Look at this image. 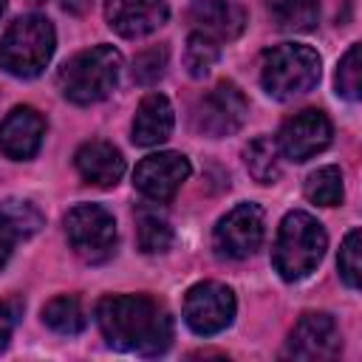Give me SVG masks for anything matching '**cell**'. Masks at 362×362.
Segmentation results:
<instances>
[{"label": "cell", "mask_w": 362, "mask_h": 362, "mask_svg": "<svg viewBox=\"0 0 362 362\" xmlns=\"http://www.w3.org/2000/svg\"><path fill=\"white\" fill-rule=\"evenodd\" d=\"M246 113H249V105H246V96L238 90V85L221 82L198 102L192 124L198 133L209 139H221V136L238 133L246 122Z\"/></svg>", "instance_id": "obj_7"}, {"label": "cell", "mask_w": 362, "mask_h": 362, "mask_svg": "<svg viewBox=\"0 0 362 362\" xmlns=\"http://www.w3.org/2000/svg\"><path fill=\"white\" fill-rule=\"evenodd\" d=\"M272 17L277 23V28L283 31H311L320 20V3L317 0H269Z\"/></svg>", "instance_id": "obj_18"}, {"label": "cell", "mask_w": 362, "mask_h": 362, "mask_svg": "<svg viewBox=\"0 0 362 362\" xmlns=\"http://www.w3.org/2000/svg\"><path fill=\"white\" fill-rule=\"evenodd\" d=\"M173 133V105L161 93H150L141 99L133 119V141L139 147H156L167 141Z\"/></svg>", "instance_id": "obj_17"}, {"label": "cell", "mask_w": 362, "mask_h": 362, "mask_svg": "<svg viewBox=\"0 0 362 362\" xmlns=\"http://www.w3.org/2000/svg\"><path fill=\"white\" fill-rule=\"evenodd\" d=\"M74 164H76L82 181H88L93 187H102V189L116 187L119 178L124 175V158H122V153L113 144L99 141V139L96 141H85L76 150Z\"/></svg>", "instance_id": "obj_15"}, {"label": "cell", "mask_w": 362, "mask_h": 362, "mask_svg": "<svg viewBox=\"0 0 362 362\" xmlns=\"http://www.w3.org/2000/svg\"><path fill=\"white\" fill-rule=\"evenodd\" d=\"M42 136H45L42 116L34 107L23 105V107H14L3 119V124H0V150L14 161H25L40 150Z\"/></svg>", "instance_id": "obj_14"}, {"label": "cell", "mask_w": 362, "mask_h": 362, "mask_svg": "<svg viewBox=\"0 0 362 362\" xmlns=\"http://www.w3.org/2000/svg\"><path fill=\"white\" fill-rule=\"evenodd\" d=\"M54 25L40 14H25L8 25L0 40V68L11 76H37L54 54Z\"/></svg>", "instance_id": "obj_5"}, {"label": "cell", "mask_w": 362, "mask_h": 362, "mask_svg": "<svg viewBox=\"0 0 362 362\" xmlns=\"http://www.w3.org/2000/svg\"><path fill=\"white\" fill-rule=\"evenodd\" d=\"M65 235L88 263H102L116 249V221L99 204H79L65 215Z\"/></svg>", "instance_id": "obj_6"}, {"label": "cell", "mask_w": 362, "mask_h": 362, "mask_svg": "<svg viewBox=\"0 0 362 362\" xmlns=\"http://www.w3.org/2000/svg\"><path fill=\"white\" fill-rule=\"evenodd\" d=\"M320 79V57L308 45L283 42L263 54L260 82L269 96L288 102L294 96L308 93Z\"/></svg>", "instance_id": "obj_4"}, {"label": "cell", "mask_w": 362, "mask_h": 362, "mask_svg": "<svg viewBox=\"0 0 362 362\" xmlns=\"http://www.w3.org/2000/svg\"><path fill=\"white\" fill-rule=\"evenodd\" d=\"M0 218L20 235V238H31L40 226H42V215L34 204L28 201H17V198H8L0 204Z\"/></svg>", "instance_id": "obj_24"}, {"label": "cell", "mask_w": 362, "mask_h": 362, "mask_svg": "<svg viewBox=\"0 0 362 362\" xmlns=\"http://www.w3.org/2000/svg\"><path fill=\"white\" fill-rule=\"evenodd\" d=\"M167 0H107L105 20L122 37H144L167 23Z\"/></svg>", "instance_id": "obj_13"}, {"label": "cell", "mask_w": 362, "mask_h": 362, "mask_svg": "<svg viewBox=\"0 0 362 362\" xmlns=\"http://www.w3.org/2000/svg\"><path fill=\"white\" fill-rule=\"evenodd\" d=\"M325 246H328V238L317 218H311L308 212H288L280 221L274 249H272L274 269L288 283L303 280L320 266Z\"/></svg>", "instance_id": "obj_2"}, {"label": "cell", "mask_w": 362, "mask_h": 362, "mask_svg": "<svg viewBox=\"0 0 362 362\" xmlns=\"http://www.w3.org/2000/svg\"><path fill=\"white\" fill-rule=\"evenodd\" d=\"M119 71H122V54L110 45H93L88 51H79L59 68L57 85L62 96L71 99L74 105H93L116 88Z\"/></svg>", "instance_id": "obj_3"}, {"label": "cell", "mask_w": 362, "mask_h": 362, "mask_svg": "<svg viewBox=\"0 0 362 362\" xmlns=\"http://www.w3.org/2000/svg\"><path fill=\"white\" fill-rule=\"evenodd\" d=\"M339 348H342L339 328H337L334 317H328L322 311L303 314L288 337V356L305 359V362L334 359L339 354Z\"/></svg>", "instance_id": "obj_12"}, {"label": "cell", "mask_w": 362, "mask_h": 362, "mask_svg": "<svg viewBox=\"0 0 362 362\" xmlns=\"http://www.w3.org/2000/svg\"><path fill=\"white\" fill-rule=\"evenodd\" d=\"M136 240H139V249L147 252V255H158V252H167L170 243H173V229L167 223L164 215L153 212V209H139L136 212Z\"/></svg>", "instance_id": "obj_20"}, {"label": "cell", "mask_w": 362, "mask_h": 362, "mask_svg": "<svg viewBox=\"0 0 362 362\" xmlns=\"http://www.w3.org/2000/svg\"><path fill=\"white\" fill-rule=\"evenodd\" d=\"M184 320L201 337L223 331L235 320L232 288H226L223 283H212V280L192 286L187 291V300H184Z\"/></svg>", "instance_id": "obj_8"}, {"label": "cell", "mask_w": 362, "mask_h": 362, "mask_svg": "<svg viewBox=\"0 0 362 362\" xmlns=\"http://www.w3.org/2000/svg\"><path fill=\"white\" fill-rule=\"evenodd\" d=\"M263 209L257 204H238L215 226V249L223 257L246 260L263 243Z\"/></svg>", "instance_id": "obj_9"}, {"label": "cell", "mask_w": 362, "mask_h": 362, "mask_svg": "<svg viewBox=\"0 0 362 362\" xmlns=\"http://www.w3.org/2000/svg\"><path fill=\"white\" fill-rule=\"evenodd\" d=\"M11 328H14V317H11L8 305L0 303V351H6V345L11 339Z\"/></svg>", "instance_id": "obj_29"}, {"label": "cell", "mask_w": 362, "mask_h": 362, "mask_svg": "<svg viewBox=\"0 0 362 362\" xmlns=\"http://www.w3.org/2000/svg\"><path fill=\"white\" fill-rule=\"evenodd\" d=\"M96 322L110 348L156 356L173 339L170 317L144 294H110L96 305Z\"/></svg>", "instance_id": "obj_1"}, {"label": "cell", "mask_w": 362, "mask_h": 362, "mask_svg": "<svg viewBox=\"0 0 362 362\" xmlns=\"http://www.w3.org/2000/svg\"><path fill=\"white\" fill-rule=\"evenodd\" d=\"M164 68H167V51L164 48H147L133 62V79L141 85H153L156 79H161Z\"/></svg>", "instance_id": "obj_27"}, {"label": "cell", "mask_w": 362, "mask_h": 362, "mask_svg": "<svg viewBox=\"0 0 362 362\" xmlns=\"http://www.w3.org/2000/svg\"><path fill=\"white\" fill-rule=\"evenodd\" d=\"M189 17L212 40H235L246 25V11L232 0H189Z\"/></svg>", "instance_id": "obj_16"}, {"label": "cell", "mask_w": 362, "mask_h": 362, "mask_svg": "<svg viewBox=\"0 0 362 362\" xmlns=\"http://www.w3.org/2000/svg\"><path fill=\"white\" fill-rule=\"evenodd\" d=\"M218 54H221V51H218V42H215L212 37H206V34H201V31L189 34L187 48H184V65H187L189 76L204 79V76L215 68Z\"/></svg>", "instance_id": "obj_23"}, {"label": "cell", "mask_w": 362, "mask_h": 362, "mask_svg": "<svg viewBox=\"0 0 362 362\" xmlns=\"http://www.w3.org/2000/svg\"><path fill=\"white\" fill-rule=\"evenodd\" d=\"M305 195H308L311 204L337 206L342 201V173H339V167L328 164V167L314 170L305 181Z\"/></svg>", "instance_id": "obj_22"}, {"label": "cell", "mask_w": 362, "mask_h": 362, "mask_svg": "<svg viewBox=\"0 0 362 362\" xmlns=\"http://www.w3.org/2000/svg\"><path fill=\"white\" fill-rule=\"evenodd\" d=\"M339 274L345 280V286L359 288V277H362V232L351 229L339 246V257H337Z\"/></svg>", "instance_id": "obj_26"}, {"label": "cell", "mask_w": 362, "mask_h": 362, "mask_svg": "<svg viewBox=\"0 0 362 362\" xmlns=\"http://www.w3.org/2000/svg\"><path fill=\"white\" fill-rule=\"evenodd\" d=\"M187 178H189V161L181 153H153L141 158L133 173L136 189L156 204L170 201Z\"/></svg>", "instance_id": "obj_11"}, {"label": "cell", "mask_w": 362, "mask_h": 362, "mask_svg": "<svg viewBox=\"0 0 362 362\" xmlns=\"http://www.w3.org/2000/svg\"><path fill=\"white\" fill-rule=\"evenodd\" d=\"M20 240V235L0 218V269L6 266V260L11 257V249H14V243Z\"/></svg>", "instance_id": "obj_28"}, {"label": "cell", "mask_w": 362, "mask_h": 362, "mask_svg": "<svg viewBox=\"0 0 362 362\" xmlns=\"http://www.w3.org/2000/svg\"><path fill=\"white\" fill-rule=\"evenodd\" d=\"M331 122L322 110H300L291 119L283 122L280 133H277V147L280 156L291 158V161H308L311 156L322 153L331 144Z\"/></svg>", "instance_id": "obj_10"}, {"label": "cell", "mask_w": 362, "mask_h": 362, "mask_svg": "<svg viewBox=\"0 0 362 362\" xmlns=\"http://www.w3.org/2000/svg\"><path fill=\"white\" fill-rule=\"evenodd\" d=\"M246 170L260 184H274L280 175V147L269 136H257L246 147Z\"/></svg>", "instance_id": "obj_19"}, {"label": "cell", "mask_w": 362, "mask_h": 362, "mask_svg": "<svg viewBox=\"0 0 362 362\" xmlns=\"http://www.w3.org/2000/svg\"><path fill=\"white\" fill-rule=\"evenodd\" d=\"M337 93L356 102L362 93V62H359V42H354L337 68Z\"/></svg>", "instance_id": "obj_25"}, {"label": "cell", "mask_w": 362, "mask_h": 362, "mask_svg": "<svg viewBox=\"0 0 362 362\" xmlns=\"http://www.w3.org/2000/svg\"><path fill=\"white\" fill-rule=\"evenodd\" d=\"M42 322H45L51 331L71 337V334H79L88 320H85V311H82L79 300L62 294V297H54V300L45 303V308H42Z\"/></svg>", "instance_id": "obj_21"}, {"label": "cell", "mask_w": 362, "mask_h": 362, "mask_svg": "<svg viewBox=\"0 0 362 362\" xmlns=\"http://www.w3.org/2000/svg\"><path fill=\"white\" fill-rule=\"evenodd\" d=\"M31 3H45V0H31Z\"/></svg>", "instance_id": "obj_30"}, {"label": "cell", "mask_w": 362, "mask_h": 362, "mask_svg": "<svg viewBox=\"0 0 362 362\" xmlns=\"http://www.w3.org/2000/svg\"><path fill=\"white\" fill-rule=\"evenodd\" d=\"M0 14H3V0H0Z\"/></svg>", "instance_id": "obj_31"}]
</instances>
